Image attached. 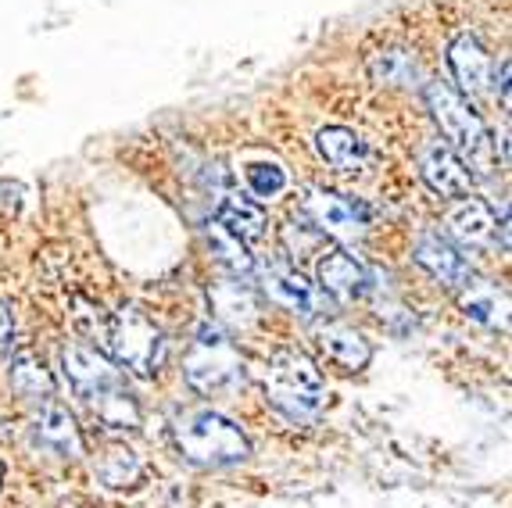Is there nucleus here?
Listing matches in <instances>:
<instances>
[{
  "label": "nucleus",
  "mask_w": 512,
  "mask_h": 508,
  "mask_svg": "<svg viewBox=\"0 0 512 508\" xmlns=\"http://www.w3.org/2000/svg\"><path fill=\"white\" fill-rule=\"evenodd\" d=\"M36 433L47 448H54L61 458H79L83 455V433H79L76 419L65 405H43L40 419H36Z\"/></svg>",
  "instance_id": "16"
},
{
  "label": "nucleus",
  "mask_w": 512,
  "mask_h": 508,
  "mask_svg": "<svg viewBox=\"0 0 512 508\" xmlns=\"http://www.w3.org/2000/svg\"><path fill=\"white\" fill-rule=\"evenodd\" d=\"M448 65H452V76L459 83V94H480L491 83V58L480 47L477 36L462 33L448 47Z\"/></svg>",
  "instance_id": "14"
},
{
  "label": "nucleus",
  "mask_w": 512,
  "mask_h": 508,
  "mask_svg": "<svg viewBox=\"0 0 512 508\" xmlns=\"http://www.w3.org/2000/svg\"><path fill=\"white\" fill-rule=\"evenodd\" d=\"M219 226L230 229L237 240H258L265 233V212L244 194H226L219 201Z\"/></svg>",
  "instance_id": "18"
},
{
  "label": "nucleus",
  "mask_w": 512,
  "mask_h": 508,
  "mask_svg": "<svg viewBox=\"0 0 512 508\" xmlns=\"http://www.w3.org/2000/svg\"><path fill=\"white\" fill-rule=\"evenodd\" d=\"M265 398L291 419H312L326 405V383L305 351H276L265 365Z\"/></svg>",
  "instance_id": "4"
},
{
  "label": "nucleus",
  "mask_w": 512,
  "mask_h": 508,
  "mask_svg": "<svg viewBox=\"0 0 512 508\" xmlns=\"http://www.w3.org/2000/svg\"><path fill=\"white\" fill-rule=\"evenodd\" d=\"M248 187L255 197H262V201H269V197L283 194L287 190V172L276 165V161H255V165H248Z\"/></svg>",
  "instance_id": "25"
},
{
  "label": "nucleus",
  "mask_w": 512,
  "mask_h": 508,
  "mask_svg": "<svg viewBox=\"0 0 512 508\" xmlns=\"http://www.w3.org/2000/svg\"><path fill=\"white\" fill-rule=\"evenodd\" d=\"M427 108L434 122L441 126L444 144L452 147L466 165H477L487 172V158H491V133H487L480 111L470 104V97L459 94L448 83H427Z\"/></svg>",
  "instance_id": "2"
},
{
  "label": "nucleus",
  "mask_w": 512,
  "mask_h": 508,
  "mask_svg": "<svg viewBox=\"0 0 512 508\" xmlns=\"http://www.w3.org/2000/svg\"><path fill=\"white\" fill-rule=\"evenodd\" d=\"M305 215L312 219V226L319 233H330V237H359L362 229L369 226V208L351 197L333 194V190H312L305 197Z\"/></svg>",
  "instance_id": "7"
},
{
  "label": "nucleus",
  "mask_w": 512,
  "mask_h": 508,
  "mask_svg": "<svg viewBox=\"0 0 512 508\" xmlns=\"http://www.w3.org/2000/svg\"><path fill=\"white\" fill-rule=\"evenodd\" d=\"M101 476L111 487H129V483H137L144 476V466L129 448H111L108 458L101 462Z\"/></svg>",
  "instance_id": "24"
},
{
  "label": "nucleus",
  "mask_w": 512,
  "mask_h": 508,
  "mask_svg": "<svg viewBox=\"0 0 512 508\" xmlns=\"http://www.w3.org/2000/svg\"><path fill=\"white\" fill-rule=\"evenodd\" d=\"M316 340L323 355L330 358L333 365H341L344 373H362L373 358V348H369V340L362 337L359 330H351L344 322H323L316 330Z\"/></svg>",
  "instance_id": "13"
},
{
  "label": "nucleus",
  "mask_w": 512,
  "mask_h": 508,
  "mask_svg": "<svg viewBox=\"0 0 512 508\" xmlns=\"http://www.w3.org/2000/svg\"><path fill=\"white\" fill-rule=\"evenodd\" d=\"M462 312H466V319L484 322L491 330H505V322H509V297L498 287H487V283H470L466 294H462Z\"/></svg>",
  "instance_id": "19"
},
{
  "label": "nucleus",
  "mask_w": 512,
  "mask_h": 508,
  "mask_svg": "<svg viewBox=\"0 0 512 508\" xmlns=\"http://www.w3.org/2000/svg\"><path fill=\"white\" fill-rule=\"evenodd\" d=\"M208 297H212V312L219 315L222 322H230V326H251V322L258 319V297L251 294L237 276L226 283H215V287L208 290Z\"/></svg>",
  "instance_id": "17"
},
{
  "label": "nucleus",
  "mask_w": 512,
  "mask_h": 508,
  "mask_svg": "<svg viewBox=\"0 0 512 508\" xmlns=\"http://www.w3.org/2000/svg\"><path fill=\"white\" fill-rule=\"evenodd\" d=\"M0 480H4V466H0Z\"/></svg>",
  "instance_id": "28"
},
{
  "label": "nucleus",
  "mask_w": 512,
  "mask_h": 508,
  "mask_svg": "<svg viewBox=\"0 0 512 508\" xmlns=\"http://www.w3.org/2000/svg\"><path fill=\"white\" fill-rule=\"evenodd\" d=\"M412 258L448 290H466L473 283V265L466 262L459 247L448 244L441 233H423V237L416 240V247H412Z\"/></svg>",
  "instance_id": "9"
},
{
  "label": "nucleus",
  "mask_w": 512,
  "mask_h": 508,
  "mask_svg": "<svg viewBox=\"0 0 512 508\" xmlns=\"http://www.w3.org/2000/svg\"><path fill=\"white\" fill-rule=\"evenodd\" d=\"M172 437H176V448L187 462L205 469L219 466H237L251 455L248 437L240 433V426L226 415L212 412V408H194V412H183L172 426Z\"/></svg>",
  "instance_id": "1"
},
{
  "label": "nucleus",
  "mask_w": 512,
  "mask_h": 508,
  "mask_svg": "<svg viewBox=\"0 0 512 508\" xmlns=\"http://www.w3.org/2000/svg\"><path fill=\"white\" fill-rule=\"evenodd\" d=\"M183 376L197 394H208V398L230 394L244 383V358L219 322H205L194 333V344L183 358Z\"/></svg>",
  "instance_id": "3"
},
{
  "label": "nucleus",
  "mask_w": 512,
  "mask_h": 508,
  "mask_svg": "<svg viewBox=\"0 0 512 508\" xmlns=\"http://www.w3.org/2000/svg\"><path fill=\"white\" fill-rule=\"evenodd\" d=\"M316 151H319V158H323L326 165H333V169H341V172L362 169V165H366V158H369L366 140H362L355 129H344V126L319 129Z\"/></svg>",
  "instance_id": "15"
},
{
  "label": "nucleus",
  "mask_w": 512,
  "mask_h": 508,
  "mask_svg": "<svg viewBox=\"0 0 512 508\" xmlns=\"http://www.w3.org/2000/svg\"><path fill=\"white\" fill-rule=\"evenodd\" d=\"M11 340H15V319H11L8 305H0V355L11 348Z\"/></svg>",
  "instance_id": "26"
},
{
  "label": "nucleus",
  "mask_w": 512,
  "mask_h": 508,
  "mask_svg": "<svg viewBox=\"0 0 512 508\" xmlns=\"http://www.w3.org/2000/svg\"><path fill=\"white\" fill-rule=\"evenodd\" d=\"M61 365H65V376H69L72 390H76L86 405H94L108 390L122 387L119 369L97 348H90V344H69V348L61 351Z\"/></svg>",
  "instance_id": "6"
},
{
  "label": "nucleus",
  "mask_w": 512,
  "mask_h": 508,
  "mask_svg": "<svg viewBox=\"0 0 512 508\" xmlns=\"http://www.w3.org/2000/svg\"><path fill=\"white\" fill-rule=\"evenodd\" d=\"M108 344H111L115 362H119L122 369H129V373H137V376H154L165 362L162 330H158V326H154V322L133 305L119 308V312L111 315Z\"/></svg>",
  "instance_id": "5"
},
{
  "label": "nucleus",
  "mask_w": 512,
  "mask_h": 508,
  "mask_svg": "<svg viewBox=\"0 0 512 508\" xmlns=\"http://www.w3.org/2000/svg\"><path fill=\"white\" fill-rule=\"evenodd\" d=\"M319 283L326 294L341 297V301H362L373 290V276L366 265L348 251H330L319 262Z\"/></svg>",
  "instance_id": "12"
},
{
  "label": "nucleus",
  "mask_w": 512,
  "mask_h": 508,
  "mask_svg": "<svg viewBox=\"0 0 512 508\" xmlns=\"http://www.w3.org/2000/svg\"><path fill=\"white\" fill-rule=\"evenodd\" d=\"M205 237H208V247H212V254H215V262L230 272V276H237L240 280V276H251V272H255V258L248 254L244 240L233 237L230 229H222L219 222H212Z\"/></svg>",
  "instance_id": "21"
},
{
  "label": "nucleus",
  "mask_w": 512,
  "mask_h": 508,
  "mask_svg": "<svg viewBox=\"0 0 512 508\" xmlns=\"http://www.w3.org/2000/svg\"><path fill=\"white\" fill-rule=\"evenodd\" d=\"M498 90H502V101L509 104V61H502V76H498Z\"/></svg>",
  "instance_id": "27"
},
{
  "label": "nucleus",
  "mask_w": 512,
  "mask_h": 508,
  "mask_svg": "<svg viewBox=\"0 0 512 508\" xmlns=\"http://www.w3.org/2000/svg\"><path fill=\"white\" fill-rule=\"evenodd\" d=\"M8 380H11V390L22 394V398H29V401L51 398V390H54L51 369H47L33 351H22V355L11 358Z\"/></svg>",
  "instance_id": "20"
},
{
  "label": "nucleus",
  "mask_w": 512,
  "mask_h": 508,
  "mask_svg": "<svg viewBox=\"0 0 512 508\" xmlns=\"http://www.w3.org/2000/svg\"><path fill=\"white\" fill-rule=\"evenodd\" d=\"M369 72L380 83H394V86H409L419 76V65L409 51H384L369 61Z\"/></svg>",
  "instance_id": "23"
},
{
  "label": "nucleus",
  "mask_w": 512,
  "mask_h": 508,
  "mask_svg": "<svg viewBox=\"0 0 512 508\" xmlns=\"http://www.w3.org/2000/svg\"><path fill=\"white\" fill-rule=\"evenodd\" d=\"M419 172H423V183L441 197H466L473 190L470 165L444 140H427L419 147Z\"/></svg>",
  "instance_id": "8"
},
{
  "label": "nucleus",
  "mask_w": 512,
  "mask_h": 508,
  "mask_svg": "<svg viewBox=\"0 0 512 508\" xmlns=\"http://www.w3.org/2000/svg\"><path fill=\"white\" fill-rule=\"evenodd\" d=\"M97 412V419H101L108 430H137L140 426V408L137 401H133V394H126L122 387L108 390L101 401H94L90 405Z\"/></svg>",
  "instance_id": "22"
},
{
  "label": "nucleus",
  "mask_w": 512,
  "mask_h": 508,
  "mask_svg": "<svg viewBox=\"0 0 512 508\" xmlns=\"http://www.w3.org/2000/svg\"><path fill=\"white\" fill-rule=\"evenodd\" d=\"M262 283H265L269 301H276V305L287 308V312L301 315V319H316V315L323 312V294L316 290V283H308L291 265H269Z\"/></svg>",
  "instance_id": "11"
},
{
  "label": "nucleus",
  "mask_w": 512,
  "mask_h": 508,
  "mask_svg": "<svg viewBox=\"0 0 512 508\" xmlns=\"http://www.w3.org/2000/svg\"><path fill=\"white\" fill-rule=\"evenodd\" d=\"M444 226L459 240L462 247H470V251H487V247L495 244V233H498V219L491 212V204L480 201V197H459V201L444 212Z\"/></svg>",
  "instance_id": "10"
}]
</instances>
